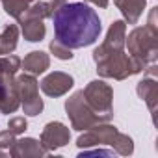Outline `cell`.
<instances>
[{"label": "cell", "mask_w": 158, "mask_h": 158, "mask_svg": "<svg viewBox=\"0 0 158 158\" xmlns=\"http://www.w3.org/2000/svg\"><path fill=\"white\" fill-rule=\"evenodd\" d=\"M101 34L99 15L82 2H71L54 13V35L67 48H82L97 41Z\"/></svg>", "instance_id": "1"}]
</instances>
